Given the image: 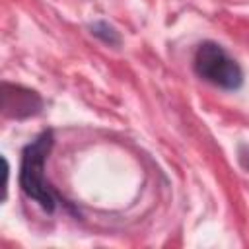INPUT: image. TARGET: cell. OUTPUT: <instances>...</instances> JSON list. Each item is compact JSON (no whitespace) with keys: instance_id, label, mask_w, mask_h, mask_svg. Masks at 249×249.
<instances>
[{"instance_id":"3957f363","label":"cell","mask_w":249,"mask_h":249,"mask_svg":"<svg viewBox=\"0 0 249 249\" xmlns=\"http://www.w3.org/2000/svg\"><path fill=\"white\" fill-rule=\"evenodd\" d=\"M2 109L6 117L25 119V117H33L41 113L43 99L33 89L4 82L2 84Z\"/></svg>"},{"instance_id":"6da1fadb","label":"cell","mask_w":249,"mask_h":249,"mask_svg":"<svg viewBox=\"0 0 249 249\" xmlns=\"http://www.w3.org/2000/svg\"><path fill=\"white\" fill-rule=\"evenodd\" d=\"M54 144L53 128L41 130L31 142H27L21 150L18 183L21 193L35 200L47 214H53L58 206V196L45 175V163Z\"/></svg>"},{"instance_id":"277c9868","label":"cell","mask_w":249,"mask_h":249,"mask_svg":"<svg viewBox=\"0 0 249 249\" xmlns=\"http://www.w3.org/2000/svg\"><path fill=\"white\" fill-rule=\"evenodd\" d=\"M89 33L99 39L103 45H109V47H119L121 45V33L105 19H95L89 23Z\"/></svg>"},{"instance_id":"7a4b0ae2","label":"cell","mask_w":249,"mask_h":249,"mask_svg":"<svg viewBox=\"0 0 249 249\" xmlns=\"http://www.w3.org/2000/svg\"><path fill=\"white\" fill-rule=\"evenodd\" d=\"M193 70L200 80L224 91H237L245 82L241 64L220 43L210 39L198 43V47L195 49Z\"/></svg>"}]
</instances>
